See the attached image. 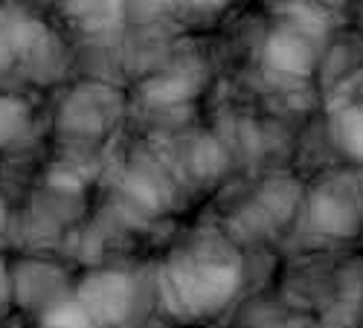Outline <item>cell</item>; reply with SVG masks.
I'll return each mask as SVG.
<instances>
[{"label":"cell","mask_w":363,"mask_h":328,"mask_svg":"<svg viewBox=\"0 0 363 328\" xmlns=\"http://www.w3.org/2000/svg\"><path fill=\"white\" fill-rule=\"evenodd\" d=\"M12 296H15V282H12V273H9L6 261L0 259V311L12 302Z\"/></svg>","instance_id":"8"},{"label":"cell","mask_w":363,"mask_h":328,"mask_svg":"<svg viewBox=\"0 0 363 328\" xmlns=\"http://www.w3.org/2000/svg\"><path fill=\"white\" fill-rule=\"evenodd\" d=\"M76 300L90 311V317L102 328H119L134 317L140 302V288L123 271H99V273H90L79 285Z\"/></svg>","instance_id":"2"},{"label":"cell","mask_w":363,"mask_h":328,"mask_svg":"<svg viewBox=\"0 0 363 328\" xmlns=\"http://www.w3.org/2000/svg\"><path fill=\"white\" fill-rule=\"evenodd\" d=\"M23 125H26V108L18 99L0 96V145L15 140Z\"/></svg>","instance_id":"6"},{"label":"cell","mask_w":363,"mask_h":328,"mask_svg":"<svg viewBox=\"0 0 363 328\" xmlns=\"http://www.w3.org/2000/svg\"><path fill=\"white\" fill-rule=\"evenodd\" d=\"M38 328H102L90 311L76 300V296H65L52 305H47L38 314Z\"/></svg>","instance_id":"5"},{"label":"cell","mask_w":363,"mask_h":328,"mask_svg":"<svg viewBox=\"0 0 363 328\" xmlns=\"http://www.w3.org/2000/svg\"><path fill=\"white\" fill-rule=\"evenodd\" d=\"M340 142L349 148V154L363 160V111H349L340 119Z\"/></svg>","instance_id":"7"},{"label":"cell","mask_w":363,"mask_h":328,"mask_svg":"<svg viewBox=\"0 0 363 328\" xmlns=\"http://www.w3.org/2000/svg\"><path fill=\"white\" fill-rule=\"evenodd\" d=\"M241 282L238 259L216 238L174 253L157 273L160 302L177 319H201L227 305Z\"/></svg>","instance_id":"1"},{"label":"cell","mask_w":363,"mask_h":328,"mask_svg":"<svg viewBox=\"0 0 363 328\" xmlns=\"http://www.w3.org/2000/svg\"><path fill=\"white\" fill-rule=\"evenodd\" d=\"M15 282V296L26 305V308H38V314L65 300V288H62V273L55 271L52 264H41V261H26L18 273H12Z\"/></svg>","instance_id":"3"},{"label":"cell","mask_w":363,"mask_h":328,"mask_svg":"<svg viewBox=\"0 0 363 328\" xmlns=\"http://www.w3.org/2000/svg\"><path fill=\"white\" fill-rule=\"evenodd\" d=\"M267 64L282 73H308L311 52L306 41H299L291 33H282V35H274L267 44Z\"/></svg>","instance_id":"4"}]
</instances>
